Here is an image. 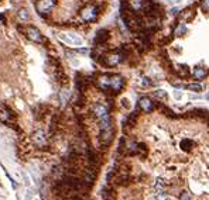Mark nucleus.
<instances>
[{"mask_svg":"<svg viewBox=\"0 0 209 200\" xmlns=\"http://www.w3.org/2000/svg\"><path fill=\"white\" fill-rule=\"evenodd\" d=\"M55 4H57V0H37L35 10L40 16H47L55 7Z\"/></svg>","mask_w":209,"mask_h":200,"instance_id":"1","label":"nucleus"},{"mask_svg":"<svg viewBox=\"0 0 209 200\" xmlns=\"http://www.w3.org/2000/svg\"><path fill=\"white\" fill-rule=\"evenodd\" d=\"M24 33H26L28 40L34 41V42H37V44H45V41H47L37 27H33V26L26 27V28H24Z\"/></svg>","mask_w":209,"mask_h":200,"instance_id":"2","label":"nucleus"},{"mask_svg":"<svg viewBox=\"0 0 209 200\" xmlns=\"http://www.w3.org/2000/svg\"><path fill=\"white\" fill-rule=\"evenodd\" d=\"M99 14V9L96 6H86L84 10L81 11V18L84 21H95L96 17Z\"/></svg>","mask_w":209,"mask_h":200,"instance_id":"3","label":"nucleus"},{"mask_svg":"<svg viewBox=\"0 0 209 200\" xmlns=\"http://www.w3.org/2000/svg\"><path fill=\"white\" fill-rule=\"evenodd\" d=\"M125 86V79L119 75H110V90L112 93H119Z\"/></svg>","mask_w":209,"mask_h":200,"instance_id":"4","label":"nucleus"},{"mask_svg":"<svg viewBox=\"0 0 209 200\" xmlns=\"http://www.w3.org/2000/svg\"><path fill=\"white\" fill-rule=\"evenodd\" d=\"M58 37L59 40L68 45H82V42H84L81 37L75 35V34H58Z\"/></svg>","mask_w":209,"mask_h":200,"instance_id":"5","label":"nucleus"},{"mask_svg":"<svg viewBox=\"0 0 209 200\" xmlns=\"http://www.w3.org/2000/svg\"><path fill=\"white\" fill-rule=\"evenodd\" d=\"M113 134H114L113 125L105 128V130H100V142H102L103 145L110 144V141H112V138H113Z\"/></svg>","mask_w":209,"mask_h":200,"instance_id":"6","label":"nucleus"},{"mask_svg":"<svg viewBox=\"0 0 209 200\" xmlns=\"http://www.w3.org/2000/svg\"><path fill=\"white\" fill-rule=\"evenodd\" d=\"M139 107L143 111H146V113H150V111H153V109H154V104H153V102H151L148 97H141L139 100Z\"/></svg>","mask_w":209,"mask_h":200,"instance_id":"7","label":"nucleus"},{"mask_svg":"<svg viewBox=\"0 0 209 200\" xmlns=\"http://www.w3.org/2000/svg\"><path fill=\"white\" fill-rule=\"evenodd\" d=\"M34 144H35L37 147H40V148L47 145V138H45L44 131L38 130L37 133H34Z\"/></svg>","mask_w":209,"mask_h":200,"instance_id":"8","label":"nucleus"},{"mask_svg":"<svg viewBox=\"0 0 209 200\" xmlns=\"http://www.w3.org/2000/svg\"><path fill=\"white\" fill-rule=\"evenodd\" d=\"M98 86L105 92L110 90V75H100L98 78Z\"/></svg>","mask_w":209,"mask_h":200,"instance_id":"9","label":"nucleus"},{"mask_svg":"<svg viewBox=\"0 0 209 200\" xmlns=\"http://www.w3.org/2000/svg\"><path fill=\"white\" fill-rule=\"evenodd\" d=\"M107 38H109V33H107V30L102 28V30H99V31L96 33L95 44H96V45H102V44H105L107 41Z\"/></svg>","mask_w":209,"mask_h":200,"instance_id":"10","label":"nucleus"},{"mask_svg":"<svg viewBox=\"0 0 209 200\" xmlns=\"http://www.w3.org/2000/svg\"><path fill=\"white\" fill-rule=\"evenodd\" d=\"M144 2H146V0H129V7L136 13V11L143 10Z\"/></svg>","mask_w":209,"mask_h":200,"instance_id":"11","label":"nucleus"},{"mask_svg":"<svg viewBox=\"0 0 209 200\" xmlns=\"http://www.w3.org/2000/svg\"><path fill=\"white\" fill-rule=\"evenodd\" d=\"M93 113H95L96 117H103L105 114H107V107L106 106L100 104V103H96L95 106H93Z\"/></svg>","mask_w":209,"mask_h":200,"instance_id":"12","label":"nucleus"},{"mask_svg":"<svg viewBox=\"0 0 209 200\" xmlns=\"http://www.w3.org/2000/svg\"><path fill=\"white\" fill-rule=\"evenodd\" d=\"M99 127H100V130H105V128H107V127H112V120H110V116H109V113L107 114H105L103 117H100L99 118Z\"/></svg>","mask_w":209,"mask_h":200,"instance_id":"13","label":"nucleus"},{"mask_svg":"<svg viewBox=\"0 0 209 200\" xmlns=\"http://www.w3.org/2000/svg\"><path fill=\"white\" fill-rule=\"evenodd\" d=\"M175 72H177L178 76L184 78V79L189 76V69H188V66H185V65H177Z\"/></svg>","mask_w":209,"mask_h":200,"instance_id":"14","label":"nucleus"},{"mask_svg":"<svg viewBox=\"0 0 209 200\" xmlns=\"http://www.w3.org/2000/svg\"><path fill=\"white\" fill-rule=\"evenodd\" d=\"M194 17H195V13H194V10H192L191 7L185 9V10L181 13V18H182L184 21H191Z\"/></svg>","mask_w":209,"mask_h":200,"instance_id":"15","label":"nucleus"},{"mask_svg":"<svg viewBox=\"0 0 209 200\" xmlns=\"http://www.w3.org/2000/svg\"><path fill=\"white\" fill-rule=\"evenodd\" d=\"M17 17L20 18V21H28L30 20V13H28V10L27 9H18V11H17Z\"/></svg>","mask_w":209,"mask_h":200,"instance_id":"16","label":"nucleus"},{"mask_svg":"<svg viewBox=\"0 0 209 200\" xmlns=\"http://www.w3.org/2000/svg\"><path fill=\"white\" fill-rule=\"evenodd\" d=\"M206 76V71L202 69V68H196V69L194 71V78L195 79H202V78Z\"/></svg>","mask_w":209,"mask_h":200,"instance_id":"17","label":"nucleus"},{"mask_svg":"<svg viewBox=\"0 0 209 200\" xmlns=\"http://www.w3.org/2000/svg\"><path fill=\"white\" fill-rule=\"evenodd\" d=\"M185 89H188V90H192V92H202V85H199V83H189V85H187L185 86Z\"/></svg>","mask_w":209,"mask_h":200,"instance_id":"18","label":"nucleus"},{"mask_svg":"<svg viewBox=\"0 0 209 200\" xmlns=\"http://www.w3.org/2000/svg\"><path fill=\"white\" fill-rule=\"evenodd\" d=\"M187 31V27L184 26V23H180L178 26H177L175 31H174V35H181V34H184Z\"/></svg>","mask_w":209,"mask_h":200,"instance_id":"19","label":"nucleus"},{"mask_svg":"<svg viewBox=\"0 0 209 200\" xmlns=\"http://www.w3.org/2000/svg\"><path fill=\"white\" fill-rule=\"evenodd\" d=\"M194 145V142L191 141V140H184L182 142H181V147H182V149H185V151H189V149H191V147Z\"/></svg>","mask_w":209,"mask_h":200,"instance_id":"20","label":"nucleus"},{"mask_svg":"<svg viewBox=\"0 0 209 200\" xmlns=\"http://www.w3.org/2000/svg\"><path fill=\"white\" fill-rule=\"evenodd\" d=\"M154 96L157 99H165V97H167V93H165V90H161V89H160V90H155L154 92Z\"/></svg>","mask_w":209,"mask_h":200,"instance_id":"21","label":"nucleus"},{"mask_svg":"<svg viewBox=\"0 0 209 200\" xmlns=\"http://www.w3.org/2000/svg\"><path fill=\"white\" fill-rule=\"evenodd\" d=\"M201 9L206 13H209V0H201Z\"/></svg>","mask_w":209,"mask_h":200,"instance_id":"22","label":"nucleus"},{"mask_svg":"<svg viewBox=\"0 0 209 200\" xmlns=\"http://www.w3.org/2000/svg\"><path fill=\"white\" fill-rule=\"evenodd\" d=\"M181 200H192V197H191V195L189 193H187V192H184L182 195H181V197H180Z\"/></svg>","mask_w":209,"mask_h":200,"instance_id":"23","label":"nucleus"},{"mask_svg":"<svg viewBox=\"0 0 209 200\" xmlns=\"http://www.w3.org/2000/svg\"><path fill=\"white\" fill-rule=\"evenodd\" d=\"M141 85H143L144 87H147V86H151V80L148 79V78H143V82H141Z\"/></svg>","mask_w":209,"mask_h":200,"instance_id":"24","label":"nucleus"},{"mask_svg":"<svg viewBox=\"0 0 209 200\" xmlns=\"http://www.w3.org/2000/svg\"><path fill=\"white\" fill-rule=\"evenodd\" d=\"M174 97H175L177 100H181V99H182V93H181V92H174Z\"/></svg>","mask_w":209,"mask_h":200,"instance_id":"25","label":"nucleus"},{"mask_svg":"<svg viewBox=\"0 0 209 200\" xmlns=\"http://www.w3.org/2000/svg\"><path fill=\"white\" fill-rule=\"evenodd\" d=\"M178 11H180V9H178V7H175V9H171V14L177 16V14H178Z\"/></svg>","mask_w":209,"mask_h":200,"instance_id":"26","label":"nucleus"},{"mask_svg":"<svg viewBox=\"0 0 209 200\" xmlns=\"http://www.w3.org/2000/svg\"><path fill=\"white\" fill-rule=\"evenodd\" d=\"M121 103H123V106H125V107H129V102L126 100V99H123V100H121Z\"/></svg>","mask_w":209,"mask_h":200,"instance_id":"27","label":"nucleus"},{"mask_svg":"<svg viewBox=\"0 0 209 200\" xmlns=\"http://www.w3.org/2000/svg\"><path fill=\"white\" fill-rule=\"evenodd\" d=\"M78 51L81 52V54H86V52H88V49H86V48H81V49H78Z\"/></svg>","mask_w":209,"mask_h":200,"instance_id":"28","label":"nucleus"},{"mask_svg":"<svg viewBox=\"0 0 209 200\" xmlns=\"http://www.w3.org/2000/svg\"><path fill=\"white\" fill-rule=\"evenodd\" d=\"M171 2H173V3H175V4H181L184 0H171Z\"/></svg>","mask_w":209,"mask_h":200,"instance_id":"29","label":"nucleus"},{"mask_svg":"<svg viewBox=\"0 0 209 200\" xmlns=\"http://www.w3.org/2000/svg\"><path fill=\"white\" fill-rule=\"evenodd\" d=\"M20 2H23V0H11V3H13V4H18Z\"/></svg>","mask_w":209,"mask_h":200,"instance_id":"30","label":"nucleus"}]
</instances>
